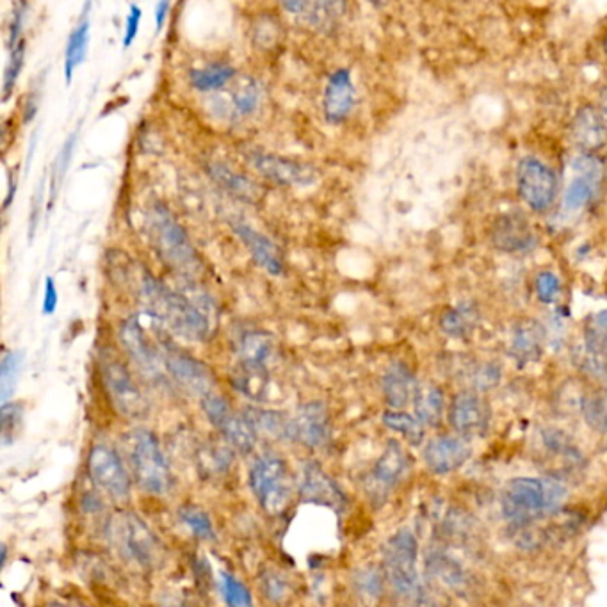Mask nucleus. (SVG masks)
<instances>
[{
    "label": "nucleus",
    "mask_w": 607,
    "mask_h": 607,
    "mask_svg": "<svg viewBox=\"0 0 607 607\" xmlns=\"http://www.w3.org/2000/svg\"><path fill=\"white\" fill-rule=\"evenodd\" d=\"M518 195L535 212L551 209L558 195L556 173L536 157H524L517 168Z\"/></svg>",
    "instance_id": "9d476101"
},
{
    "label": "nucleus",
    "mask_w": 607,
    "mask_h": 607,
    "mask_svg": "<svg viewBox=\"0 0 607 607\" xmlns=\"http://www.w3.org/2000/svg\"><path fill=\"white\" fill-rule=\"evenodd\" d=\"M219 590L228 606L241 607L253 604L248 588L241 581H237L232 574L227 572L219 574Z\"/></svg>",
    "instance_id": "79ce46f5"
},
{
    "label": "nucleus",
    "mask_w": 607,
    "mask_h": 607,
    "mask_svg": "<svg viewBox=\"0 0 607 607\" xmlns=\"http://www.w3.org/2000/svg\"><path fill=\"white\" fill-rule=\"evenodd\" d=\"M449 421L460 435L479 437L488 429L490 410L474 392H462L454 397L449 408Z\"/></svg>",
    "instance_id": "aec40b11"
},
{
    "label": "nucleus",
    "mask_w": 607,
    "mask_h": 607,
    "mask_svg": "<svg viewBox=\"0 0 607 607\" xmlns=\"http://www.w3.org/2000/svg\"><path fill=\"white\" fill-rule=\"evenodd\" d=\"M501 373L495 365H483L479 367L476 373L472 374V383L478 387V389H492L497 383H499Z\"/></svg>",
    "instance_id": "603ef678"
},
{
    "label": "nucleus",
    "mask_w": 607,
    "mask_h": 607,
    "mask_svg": "<svg viewBox=\"0 0 607 607\" xmlns=\"http://www.w3.org/2000/svg\"><path fill=\"white\" fill-rule=\"evenodd\" d=\"M572 179L568 182L563 196V207L567 212L583 211L599 191L604 164L599 157L590 152H581L570 161Z\"/></svg>",
    "instance_id": "4468645a"
},
{
    "label": "nucleus",
    "mask_w": 607,
    "mask_h": 607,
    "mask_svg": "<svg viewBox=\"0 0 607 607\" xmlns=\"http://www.w3.org/2000/svg\"><path fill=\"white\" fill-rule=\"evenodd\" d=\"M230 111L235 118H250L262 106V88L253 77H235L234 88L228 93Z\"/></svg>",
    "instance_id": "c85d7f7f"
},
{
    "label": "nucleus",
    "mask_w": 607,
    "mask_h": 607,
    "mask_svg": "<svg viewBox=\"0 0 607 607\" xmlns=\"http://www.w3.org/2000/svg\"><path fill=\"white\" fill-rule=\"evenodd\" d=\"M250 486L260 506L269 515H280L289 508L292 481L287 463L282 458L273 454L259 456L251 465Z\"/></svg>",
    "instance_id": "6e6552de"
},
{
    "label": "nucleus",
    "mask_w": 607,
    "mask_h": 607,
    "mask_svg": "<svg viewBox=\"0 0 607 607\" xmlns=\"http://www.w3.org/2000/svg\"><path fill=\"white\" fill-rule=\"evenodd\" d=\"M235 235L250 251L251 259L259 268L268 271L269 275H282L284 273V257L282 251L276 246L268 235L260 234L259 230L250 227L244 221H232Z\"/></svg>",
    "instance_id": "412c9836"
},
{
    "label": "nucleus",
    "mask_w": 607,
    "mask_h": 607,
    "mask_svg": "<svg viewBox=\"0 0 607 607\" xmlns=\"http://www.w3.org/2000/svg\"><path fill=\"white\" fill-rule=\"evenodd\" d=\"M170 6V0H157V4H155L154 17L157 33H161L164 25H166V20H168V15H170Z\"/></svg>",
    "instance_id": "6e6d98bb"
},
{
    "label": "nucleus",
    "mask_w": 607,
    "mask_h": 607,
    "mask_svg": "<svg viewBox=\"0 0 607 607\" xmlns=\"http://www.w3.org/2000/svg\"><path fill=\"white\" fill-rule=\"evenodd\" d=\"M107 538L114 551L127 563L143 570H152L161 565L164 556L161 542L136 513L118 511L113 515L107 522Z\"/></svg>",
    "instance_id": "39448f33"
},
{
    "label": "nucleus",
    "mask_w": 607,
    "mask_h": 607,
    "mask_svg": "<svg viewBox=\"0 0 607 607\" xmlns=\"http://www.w3.org/2000/svg\"><path fill=\"white\" fill-rule=\"evenodd\" d=\"M27 0H17L15 6H13V15H11V24H9L8 34V49H13L17 43L24 40L22 33H24L25 17H27Z\"/></svg>",
    "instance_id": "de8ad7c7"
},
{
    "label": "nucleus",
    "mask_w": 607,
    "mask_h": 607,
    "mask_svg": "<svg viewBox=\"0 0 607 607\" xmlns=\"http://www.w3.org/2000/svg\"><path fill=\"white\" fill-rule=\"evenodd\" d=\"M77 139H79V129L73 130L72 134L68 136L65 145L59 150L56 161H54V166H52V200L56 196V191H59L61 182L65 179L66 171L70 168L73 152H75V146H77Z\"/></svg>",
    "instance_id": "37998d69"
},
{
    "label": "nucleus",
    "mask_w": 607,
    "mask_h": 607,
    "mask_svg": "<svg viewBox=\"0 0 607 607\" xmlns=\"http://www.w3.org/2000/svg\"><path fill=\"white\" fill-rule=\"evenodd\" d=\"M584 348L590 351H607V310L590 317L584 328Z\"/></svg>",
    "instance_id": "a19ab883"
},
{
    "label": "nucleus",
    "mask_w": 607,
    "mask_h": 607,
    "mask_svg": "<svg viewBox=\"0 0 607 607\" xmlns=\"http://www.w3.org/2000/svg\"><path fill=\"white\" fill-rule=\"evenodd\" d=\"M166 371L180 389L186 390L191 396L200 397L212 394L216 378L207 365L182 353L179 349H171L166 357Z\"/></svg>",
    "instance_id": "2eb2a0df"
},
{
    "label": "nucleus",
    "mask_w": 607,
    "mask_h": 607,
    "mask_svg": "<svg viewBox=\"0 0 607 607\" xmlns=\"http://www.w3.org/2000/svg\"><path fill=\"white\" fill-rule=\"evenodd\" d=\"M237 72L232 65L228 63H212V65L203 66L200 70H193L189 73V84L195 91L200 93H214V91L223 90L227 84L235 81Z\"/></svg>",
    "instance_id": "2f4dec72"
},
{
    "label": "nucleus",
    "mask_w": 607,
    "mask_h": 607,
    "mask_svg": "<svg viewBox=\"0 0 607 607\" xmlns=\"http://www.w3.org/2000/svg\"><path fill=\"white\" fill-rule=\"evenodd\" d=\"M543 349V328L540 324L529 323L518 324L515 335H513V344L511 351L513 357L517 358L518 364H529L535 362L542 355Z\"/></svg>",
    "instance_id": "c756f323"
},
{
    "label": "nucleus",
    "mask_w": 607,
    "mask_h": 607,
    "mask_svg": "<svg viewBox=\"0 0 607 607\" xmlns=\"http://www.w3.org/2000/svg\"><path fill=\"white\" fill-rule=\"evenodd\" d=\"M559 291H561V282L554 273L545 271L536 278V292H538V298L543 303H552V301L558 300Z\"/></svg>",
    "instance_id": "09e8293b"
},
{
    "label": "nucleus",
    "mask_w": 607,
    "mask_h": 607,
    "mask_svg": "<svg viewBox=\"0 0 607 607\" xmlns=\"http://www.w3.org/2000/svg\"><path fill=\"white\" fill-rule=\"evenodd\" d=\"M584 417L590 426L599 429L602 433H607V392H602L599 396H591L584 401Z\"/></svg>",
    "instance_id": "a18cd8bd"
},
{
    "label": "nucleus",
    "mask_w": 607,
    "mask_h": 607,
    "mask_svg": "<svg viewBox=\"0 0 607 607\" xmlns=\"http://www.w3.org/2000/svg\"><path fill=\"white\" fill-rule=\"evenodd\" d=\"M408 467L410 462L405 449L396 440H390L369 476V495L381 499L387 497L390 490L405 478Z\"/></svg>",
    "instance_id": "6ab92c4d"
},
{
    "label": "nucleus",
    "mask_w": 607,
    "mask_h": 607,
    "mask_svg": "<svg viewBox=\"0 0 607 607\" xmlns=\"http://www.w3.org/2000/svg\"><path fill=\"white\" fill-rule=\"evenodd\" d=\"M381 387L387 405L394 410H401L415 397L419 383L406 365L392 364L387 369V373L383 374Z\"/></svg>",
    "instance_id": "a878e982"
},
{
    "label": "nucleus",
    "mask_w": 607,
    "mask_h": 607,
    "mask_svg": "<svg viewBox=\"0 0 607 607\" xmlns=\"http://www.w3.org/2000/svg\"><path fill=\"white\" fill-rule=\"evenodd\" d=\"M300 495L305 502L330 508L337 513L348 506V499L340 486L314 462H308L301 470Z\"/></svg>",
    "instance_id": "dca6fc26"
},
{
    "label": "nucleus",
    "mask_w": 607,
    "mask_h": 607,
    "mask_svg": "<svg viewBox=\"0 0 607 607\" xmlns=\"http://www.w3.org/2000/svg\"><path fill=\"white\" fill-rule=\"evenodd\" d=\"M492 241L499 250L517 253L533 248L535 234L529 227L527 219L522 214L513 212V214H504L495 221Z\"/></svg>",
    "instance_id": "b1692460"
},
{
    "label": "nucleus",
    "mask_w": 607,
    "mask_h": 607,
    "mask_svg": "<svg viewBox=\"0 0 607 607\" xmlns=\"http://www.w3.org/2000/svg\"><path fill=\"white\" fill-rule=\"evenodd\" d=\"M567 497V486L554 478L513 479L504 488L501 508L504 518L522 524L552 515Z\"/></svg>",
    "instance_id": "7ed1b4c3"
},
{
    "label": "nucleus",
    "mask_w": 607,
    "mask_h": 607,
    "mask_svg": "<svg viewBox=\"0 0 607 607\" xmlns=\"http://www.w3.org/2000/svg\"><path fill=\"white\" fill-rule=\"evenodd\" d=\"M262 584H264L266 597L271 600H278L280 597H284L287 590H289L287 579H284L280 574H276V572H268V574L264 575L262 577Z\"/></svg>",
    "instance_id": "3c124183"
},
{
    "label": "nucleus",
    "mask_w": 607,
    "mask_h": 607,
    "mask_svg": "<svg viewBox=\"0 0 607 607\" xmlns=\"http://www.w3.org/2000/svg\"><path fill=\"white\" fill-rule=\"evenodd\" d=\"M470 447L460 437H438L424 449V462L435 474H449L469 460Z\"/></svg>",
    "instance_id": "4be33fe9"
},
{
    "label": "nucleus",
    "mask_w": 607,
    "mask_h": 607,
    "mask_svg": "<svg viewBox=\"0 0 607 607\" xmlns=\"http://www.w3.org/2000/svg\"><path fill=\"white\" fill-rule=\"evenodd\" d=\"M373 6H383L385 4V0H369Z\"/></svg>",
    "instance_id": "bf43d9fd"
},
{
    "label": "nucleus",
    "mask_w": 607,
    "mask_h": 607,
    "mask_svg": "<svg viewBox=\"0 0 607 607\" xmlns=\"http://www.w3.org/2000/svg\"><path fill=\"white\" fill-rule=\"evenodd\" d=\"M357 106V90L348 68H339L328 77L324 88L323 113L326 122L340 125Z\"/></svg>",
    "instance_id": "a211bd4d"
},
{
    "label": "nucleus",
    "mask_w": 607,
    "mask_h": 607,
    "mask_svg": "<svg viewBox=\"0 0 607 607\" xmlns=\"http://www.w3.org/2000/svg\"><path fill=\"white\" fill-rule=\"evenodd\" d=\"M88 472L97 490L113 501H125L130 494V479L120 454L113 447L97 444L88 458Z\"/></svg>",
    "instance_id": "ddd939ff"
},
{
    "label": "nucleus",
    "mask_w": 607,
    "mask_h": 607,
    "mask_svg": "<svg viewBox=\"0 0 607 607\" xmlns=\"http://www.w3.org/2000/svg\"><path fill=\"white\" fill-rule=\"evenodd\" d=\"M59 303V296H57V287L54 284L52 278H47V284H45V291H43V303H41V312L45 316L54 314V310L57 308Z\"/></svg>",
    "instance_id": "864d4df0"
},
{
    "label": "nucleus",
    "mask_w": 607,
    "mask_h": 607,
    "mask_svg": "<svg viewBox=\"0 0 607 607\" xmlns=\"http://www.w3.org/2000/svg\"><path fill=\"white\" fill-rule=\"evenodd\" d=\"M25 52H27L25 40L17 43L13 49H9L8 66H6V73H4V90H2V100L4 102H8L9 97L13 95L18 79H20V73L24 70Z\"/></svg>",
    "instance_id": "ea45409f"
},
{
    "label": "nucleus",
    "mask_w": 607,
    "mask_h": 607,
    "mask_svg": "<svg viewBox=\"0 0 607 607\" xmlns=\"http://www.w3.org/2000/svg\"><path fill=\"white\" fill-rule=\"evenodd\" d=\"M280 6L298 18L303 24L310 25L319 31H326L332 27L333 17L317 4V0H278Z\"/></svg>",
    "instance_id": "473e14b6"
},
{
    "label": "nucleus",
    "mask_w": 607,
    "mask_h": 607,
    "mask_svg": "<svg viewBox=\"0 0 607 607\" xmlns=\"http://www.w3.org/2000/svg\"><path fill=\"white\" fill-rule=\"evenodd\" d=\"M419 545L410 529H401L390 536L383 547V568L392 590L403 597L419 595L421 581L417 572Z\"/></svg>",
    "instance_id": "0eeeda50"
},
{
    "label": "nucleus",
    "mask_w": 607,
    "mask_h": 607,
    "mask_svg": "<svg viewBox=\"0 0 607 607\" xmlns=\"http://www.w3.org/2000/svg\"><path fill=\"white\" fill-rule=\"evenodd\" d=\"M129 460L138 485L152 495H166L171 488V472L161 444L152 431L134 429L127 438Z\"/></svg>",
    "instance_id": "423d86ee"
},
{
    "label": "nucleus",
    "mask_w": 607,
    "mask_h": 607,
    "mask_svg": "<svg viewBox=\"0 0 607 607\" xmlns=\"http://www.w3.org/2000/svg\"><path fill=\"white\" fill-rule=\"evenodd\" d=\"M100 365L107 396L116 412L122 413L127 419H143L148 413V401L136 381L132 380L127 367L114 358H104Z\"/></svg>",
    "instance_id": "1a4fd4ad"
},
{
    "label": "nucleus",
    "mask_w": 607,
    "mask_h": 607,
    "mask_svg": "<svg viewBox=\"0 0 607 607\" xmlns=\"http://www.w3.org/2000/svg\"><path fill=\"white\" fill-rule=\"evenodd\" d=\"M164 326L154 316L143 314L130 316L120 328V342L130 360L150 380H161L166 371V357L170 344L164 339Z\"/></svg>",
    "instance_id": "20e7f679"
},
{
    "label": "nucleus",
    "mask_w": 607,
    "mask_h": 607,
    "mask_svg": "<svg viewBox=\"0 0 607 607\" xmlns=\"http://www.w3.org/2000/svg\"><path fill=\"white\" fill-rule=\"evenodd\" d=\"M24 351H8L0 362V401L2 405L9 403V399L17 390L18 378L24 367Z\"/></svg>",
    "instance_id": "e433bc0d"
},
{
    "label": "nucleus",
    "mask_w": 607,
    "mask_h": 607,
    "mask_svg": "<svg viewBox=\"0 0 607 607\" xmlns=\"http://www.w3.org/2000/svg\"><path fill=\"white\" fill-rule=\"evenodd\" d=\"M143 11L136 4H132L125 18V31H123V49L127 50L132 47L134 40L138 38L139 25H141Z\"/></svg>",
    "instance_id": "8fccbe9b"
},
{
    "label": "nucleus",
    "mask_w": 607,
    "mask_h": 607,
    "mask_svg": "<svg viewBox=\"0 0 607 607\" xmlns=\"http://www.w3.org/2000/svg\"><path fill=\"white\" fill-rule=\"evenodd\" d=\"M570 132H572L575 145L581 148V152L597 154L600 148L606 146L607 122L599 109H595V107H581L575 113Z\"/></svg>",
    "instance_id": "5701e85b"
},
{
    "label": "nucleus",
    "mask_w": 607,
    "mask_h": 607,
    "mask_svg": "<svg viewBox=\"0 0 607 607\" xmlns=\"http://www.w3.org/2000/svg\"><path fill=\"white\" fill-rule=\"evenodd\" d=\"M604 52H606V54H607V38H606V41H604Z\"/></svg>",
    "instance_id": "052dcab7"
},
{
    "label": "nucleus",
    "mask_w": 607,
    "mask_h": 607,
    "mask_svg": "<svg viewBox=\"0 0 607 607\" xmlns=\"http://www.w3.org/2000/svg\"><path fill=\"white\" fill-rule=\"evenodd\" d=\"M273 335L262 330L244 332L237 342V355L241 365L250 367H268L269 358L273 357Z\"/></svg>",
    "instance_id": "cd10ccee"
},
{
    "label": "nucleus",
    "mask_w": 607,
    "mask_h": 607,
    "mask_svg": "<svg viewBox=\"0 0 607 607\" xmlns=\"http://www.w3.org/2000/svg\"><path fill=\"white\" fill-rule=\"evenodd\" d=\"M478 323V314L474 307L470 305H460V307L447 310L446 314L440 319L442 332L454 337V339H462L465 335H469L470 330Z\"/></svg>",
    "instance_id": "c9c22d12"
},
{
    "label": "nucleus",
    "mask_w": 607,
    "mask_h": 607,
    "mask_svg": "<svg viewBox=\"0 0 607 607\" xmlns=\"http://www.w3.org/2000/svg\"><path fill=\"white\" fill-rule=\"evenodd\" d=\"M319 6H323L333 18L344 17L348 11V0H317Z\"/></svg>",
    "instance_id": "4d7b16f0"
},
{
    "label": "nucleus",
    "mask_w": 607,
    "mask_h": 607,
    "mask_svg": "<svg viewBox=\"0 0 607 607\" xmlns=\"http://www.w3.org/2000/svg\"><path fill=\"white\" fill-rule=\"evenodd\" d=\"M146 225L155 250L166 266H170L182 278H191L200 273L202 260L168 205L155 202L146 214Z\"/></svg>",
    "instance_id": "f03ea898"
},
{
    "label": "nucleus",
    "mask_w": 607,
    "mask_h": 607,
    "mask_svg": "<svg viewBox=\"0 0 607 607\" xmlns=\"http://www.w3.org/2000/svg\"><path fill=\"white\" fill-rule=\"evenodd\" d=\"M41 100V86H34V90L29 91V95L25 97L24 102V123H31L34 120V116L38 113V107H40Z\"/></svg>",
    "instance_id": "5fc2aeb1"
},
{
    "label": "nucleus",
    "mask_w": 607,
    "mask_h": 607,
    "mask_svg": "<svg viewBox=\"0 0 607 607\" xmlns=\"http://www.w3.org/2000/svg\"><path fill=\"white\" fill-rule=\"evenodd\" d=\"M22 426V408L20 405H2V444L9 446L15 442L18 428Z\"/></svg>",
    "instance_id": "49530a36"
},
{
    "label": "nucleus",
    "mask_w": 607,
    "mask_h": 607,
    "mask_svg": "<svg viewBox=\"0 0 607 607\" xmlns=\"http://www.w3.org/2000/svg\"><path fill=\"white\" fill-rule=\"evenodd\" d=\"M239 374H235L234 383L244 396L262 401L268 392V369L264 367H250L239 364Z\"/></svg>",
    "instance_id": "f704fd0d"
},
{
    "label": "nucleus",
    "mask_w": 607,
    "mask_h": 607,
    "mask_svg": "<svg viewBox=\"0 0 607 607\" xmlns=\"http://www.w3.org/2000/svg\"><path fill=\"white\" fill-rule=\"evenodd\" d=\"M294 440H300L303 446L310 449H321L330 442L332 424L326 405L321 401H308L298 406L296 415L292 417Z\"/></svg>",
    "instance_id": "f3484780"
},
{
    "label": "nucleus",
    "mask_w": 607,
    "mask_h": 607,
    "mask_svg": "<svg viewBox=\"0 0 607 607\" xmlns=\"http://www.w3.org/2000/svg\"><path fill=\"white\" fill-rule=\"evenodd\" d=\"M413 405H415V415L419 417L422 424L437 426L444 415V394L433 385L419 387L413 397Z\"/></svg>",
    "instance_id": "72a5a7b5"
},
{
    "label": "nucleus",
    "mask_w": 607,
    "mask_h": 607,
    "mask_svg": "<svg viewBox=\"0 0 607 607\" xmlns=\"http://www.w3.org/2000/svg\"><path fill=\"white\" fill-rule=\"evenodd\" d=\"M353 583H355L358 595L367 600L378 599L383 591V575L378 568H360L355 574Z\"/></svg>",
    "instance_id": "c03bdc74"
},
{
    "label": "nucleus",
    "mask_w": 607,
    "mask_h": 607,
    "mask_svg": "<svg viewBox=\"0 0 607 607\" xmlns=\"http://www.w3.org/2000/svg\"><path fill=\"white\" fill-rule=\"evenodd\" d=\"M383 424L392 431L401 433L413 446L421 444L422 437H424V426L417 415L413 417L410 413L401 412V410H389V412L383 413Z\"/></svg>",
    "instance_id": "4c0bfd02"
},
{
    "label": "nucleus",
    "mask_w": 607,
    "mask_h": 607,
    "mask_svg": "<svg viewBox=\"0 0 607 607\" xmlns=\"http://www.w3.org/2000/svg\"><path fill=\"white\" fill-rule=\"evenodd\" d=\"M244 157L253 170L278 186L308 187L319 179V171L307 162L292 161L262 150H250Z\"/></svg>",
    "instance_id": "f8f14e48"
},
{
    "label": "nucleus",
    "mask_w": 607,
    "mask_h": 607,
    "mask_svg": "<svg viewBox=\"0 0 607 607\" xmlns=\"http://www.w3.org/2000/svg\"><path fill=\"white\" fill-rule=\"evenodd\" d=\"M91 0H86L84 13L77 25L73 27L72 33L68 36L65 49V79L66 84H70L73 79V73L79 66L86 61L88 56V43H90L91 27Z\"/></svg>",
    "instance_id": "bb28decb"
},
{
    "label": "nucleus",
    "mask_w": 607,
    "mask_h": 607,
    "mask_svg": "<svg viewBox=\"0 0 607 607\" xmlns=\"http://www.w3.org/2000/svg\"><path fill=\"white\" fill-rule=\"evenodd\" d=\"M599 111L602 116H604V120L607 122V90L604 88L602 93H600V102H599Z\"/></svg>",
    "instance_id": "13d9d810"
},
{
    "label": "nucleus",
    "mask_w": 607,
    "mask_h": 607,
    "mask_svg": "<svg viewBox=\"0 0 607 607\" xmlns=\"http://www.w3.org/2000/svg\"><path fill=\"white\" fill-rule=\"evenodd\" d=\"M203 412L214 428L225 437L230 446L239 453L250 454L257 446V431L251 426L246 415H239L232 410L227 401L216 394H209L202 399Z\"/></svg>",
    "instance_id": "9b49d317"
},
{
    "label": "nucleus",
    "mask_w": 607,
    "mask_h": 607,
    "mask_svg": "<svg viewBox=\"0 0 607 607\" xmlns=\"http://www.w3.org/2000/svg\"><path fill=\"white\" fill-rule=\"evenodd\" d=\"M139 301L145 312L179 339L203 342L211 333L214 305L198 285L186 284L180 291H171L145 271L139 280Z\"/></svg>",
    "instance_id": "f257e3e1"
},
{
    "label": "nucleus",
    "mask_w": 607,
    "mask_h": 607,
    "mask_svg": "<svg viewBox=\"0 0 607 607\" xmlns=\"http://www.w3.org/2000/svg\"><path fill=\"white\" fill-rule=\"evenodd\" d=\"M179 518L180 522L189 527V531L198 540H205V542L214 540L216 535H214L211 517L205 511L200 510L198 506H182L179 510Z\"/></svg>",
    "instance_id": "58836bf2"
},
{
    "label": "nucleus",
    "mask_w": 607,
    "mask_h": 607,
    "mask_svg": "<svg viewBox=\"0 0 607 607\" xmlns=\"http://www.w3.org/2000/svg\"><path fill=\"white\" fill-rule=\"evenodd\" d=\"M207 175L219 187H223L228 195L234 196V198L241 200V202L257 203L264 198V191L260 189L257 182H253L250 177H244L241 173L228 168L227 164L211 162L207 166Z\"/></svg>",
    "instance_id": "393cba45"
},
{
    "label": "nucleus",
    "mask_w": 607,
    "mask_h": 607,
    "mask_svg": "<svg viewBox=\"0 0 607 607\" xmlns=\"http://www.w3.org/2000/svg\"><path fill=\"white\" fill-rule=\"evenodd\" d=\"M244 415L248 417V421L257 431V435L262 433V435L275 438V440H294L292 419H287L284 413L250 408V410L244 412Z\"/></svg>",
    "instance_id": "7c9ffc66"
}]
</instances>
